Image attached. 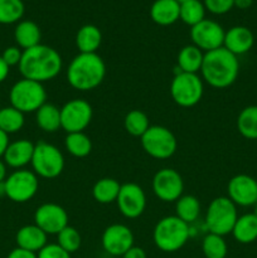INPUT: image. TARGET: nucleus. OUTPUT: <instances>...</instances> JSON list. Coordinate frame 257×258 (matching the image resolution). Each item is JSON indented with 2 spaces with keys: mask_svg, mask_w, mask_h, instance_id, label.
<instances>
[{
  "mask_svg": "<svg viewBox=\"0 0 257 258\" xmlns=\"http://www.w3.org/2000/svg\"><path fill=\"white\" fill-rule=\"evenodd\" d=\"M102 43V33L93 24H85L76 34V45L80 53H97Z\"/></svg>",
  "mask_w": 257,
  "mask_h": 258,
  "instance_id": "nucleus-25",
  "label": "nucleus"
},
{
  "mask_svg": "<svg viewBox=\"0 0 257 258\" xmlns=\"http://www.w3.org/2000/svg\"><path fill=\"white\" fill-rule=\"evenodd\" d=\"M201 203L198 198L190 194L181 196L175 202V216L190 226L201 216Z\"/></svg>",
  "mask_w": 257,
  "mask_h": 258,
  "instance_id": "nucleus-28",
  "label": "nucleus"
},
{
  "mask_svg": "<svg viewBox=\"0 0 257 258\" xmlns=\"http://www.w3.org/2000/svg\"><path fill=\"white\" fill-rule=\"evenodd\" d=\"M253 0H234V7L238 8V9H248L252 5Z\"/></svg>",
  "mask_w": 257,
  "mask_h": 258,
  "instance_id": "nucleus-44",
  "label": "nucleus"
},
{
  "mask_svg": "<svg viewBox=\"0 0 257 258\" xmlns=\"http://www.w3.org/2000/svg\"><path fill=\"white\" fill-rule=\"evenodd\" d=\"M239 73V62L237 55L232 54L224 47L204 53L201 77L211 87L222 90L236 82Z\"/></svg>",
  "mask_w": 257,
  "mask_h": 258,
  "instance_id": "nucleus-2",
  "label": "nucleus"
},
{
  "mask_svg": "<svg viewBox=\"0 0 257 258\" xmlns=\"http://www.w3.org/2000/svg\"><path fill=\"white\" fill-rule=\"evenodd\" d=\"M237 218L238 212L236 204L228 197H217L207 208L204 224L208 233L224 237L232 233Z\"/></svg>",
  "mask_w": 257,
  "mask_h": 258,
  "instance_id": "nucleus-5",
  "label": "nucleus"
},
{
  "mask_svg": "<svg viewBox=\"0 0 257 258\" xmlns=\"http://www.w3.org/2000/svg\"><path fill=\"white\" fill-rule=\"evenodd\" d=\"M180 4L176 0H155L150 8V18L155 24L168 27L179 20Z\"/></svg>",
  "mask_w": 257,
  "mask_h": 258,
  "instance_id": "nucleus-21",
  "label": "nucleus"
},
{
  "mask_svg": "<svg viewBox=\"0 0 257 258\" xmlns=\"http://www.w3.org/2000/svg\"><path fill=\"white\" fill-rule=\"evenodd\" d=\"M232 236L238 243L249 244L257 239V214L246 213L243 216H238L233 229Z\"/></svg>",
  "mask_w": 257,
  "mask_h": 258,
  "instance_id": "nucleus-24",
  "label": "nucleus"
},
{
  "mask_svg": "<svg viewBox=\"0 0 257 258\" xmlns=\"http://www.w3.org/2000/svg\"><path fill=\"white\" fill-rule=\"evenodd\" d=\"M30 165L37 176L54 179L65 170V156L57 146L45 141H39L34 145Z\"/></svg>",
  "mask_w": 257,
  "mask_h": 258,
  "instance_id": "nucleus-8",
  "label": "nucleus"
},
{
  "mask_svg": "<svg viewBox=\"0 0 257 258\" xmlns=\"http://www.w3.org/2000/svg\"><path fill=\"white\" fill-rule=\"evenodd\" d=\"M203 59L204 52H202L194 44H188L179 50L178 58H176V70L179 72L198 75V72H201Z\"/></svg>",
  "mask_w": 257,
  "mask_h": 258,
  "instance_id": "nucleus-23",
  "label": "nucleus"
},
{
  "mask_svg": "<svg viewBox=\"0 0 257 258\" xmlns=\"http://www.w3.org/2000/svg\"><path fill=\"white\" fill-rule=\"evenodd\" d=\"M92 117V106L82 98H72L60 107V127L67 134L83 133Z\"/></svg>",
  "mask_w": 257,
  "mask_h": 258,
  "instance_id": "nucleus-11",
  "label": "nucleus"
},
{
  "mask_svg": "<svg viewBox=\"0 0 257 258\" xmlns=\"http://www.w3.org/2000/svg\"><path fill=\"white\" fill-rule=\"evenodd\" d=\"M38 258H71V254L58 243H47L37 253Z\"/></svg>",
  "mask_w": 257,
  "mask_h": 258,
  "instance_id": "nucleus-38",
  "label": "nucleus"
},
{
  "mask_svg": "<svg viewBox=\"0 0 257 258\" xmlns=\"http://www.w3.org/2000/svg\"><path fill=\"white\" fill-rule=\"evenodd\" d=\"M227 197L239 207H252L257 203V180L247 174H237L229 179Z\"/></svg>",
  "mask_w": 257,
  "mask_h": 258,
  "instance_id": "nucleus-17",
  "label": "nucleus"
},
{
  "mask_svg": "<svg viewBox=\"0 0 257 258\" xmlns=\"http://www.w3.org/2000/svg\"><path fill=\"white\" fill-rule=\"evenodd\" d=\"M206 10L214 15H222L228 13L234 7V0H203Z\"/></svg>",
  "mask_w": 257,
  "mask_h": 258,
  "instance_id": "nucleus-37",
  "label": "nucleus"
},
{
  "mask_svg": "<svg viewBox=\"0 0 257 258\" xmlns=\"http://www.w3.org/2000/svg\"><path fill=\"white\" fill-rule=\"evenodd\" d=\"M9 144H10L9 135H8V134H5L3 130H0V159L4 156L5 151H7Z\"/></svg>",
  "mask_w": 257,
  "mask_h": 258,
  "instance_id": "nucleus-42",
  "label": "nucleus"
},
{
  "mask_svg": "<svg viewBox=\"0 0 257 258\" xmlns=\"http://www.w3.org/2000/svg\"><path fill=\"white\" fill-rule=\"evenodd\" d=\"M34 145L35 144L27 140V139L13 141L9 144L4 156H3L4 163L7 164V166L17 169V170L18 169H24V166L32 163Z\"/></svg>",
  "mask_w": 257,
  "mask_h": 258,
  "instance_id": "nucleus-19",
  "label": "nucleus"
},
{
  "mask_svg": "<svg viewBox=\"0 0 257 258\" xmlns=\"http://www.w3.org/2000/svg\"><path fill=\"white\" fill-rule=\"evenodd\" d=\"M151 188L156 198L165 203H171L183 196L184 180L176 170L164 168L155 173L151 181Z\"/></svg>",
  "mask_w": 257,
  "mask_h": 258,
  "instance_id": "nucleus-12",
  "label": "nucleus"
},
{
  "mask_svg": "<svg viewBox=\"0 0 257 258\" xmlns=\"http://www.w3.org/2000/svg\"><path fill=\"white\" fill-rule=\"evenodd\" d=\"M14 39L18 47L23 50L40 44L42 32L39 25L33 20H20L14 29Z\"/></svg>",
  "mask_w": 257,
  "mask_h": 258,
  "instance_id": "nucleus-22",
  "label": "nucleus"
},
{
  "mask_svg": "<svg viewBox=\"0 0 257 258\" xmlns=\"http://www.w3.org/2000/svg\"><path fill=\"white\" fill-rule=\"evenodd\" d=\"M237 130L248 140H257V106H247L237 117Z\"/></svg>",
  "mask_w": 257,
  "mask_h": 258,
  "instance_id": "nucleus-29",
  "label": "nucleus"
},
{
  "mask_svg": "<svg viewBox=\"0 0 257 258\" xmlns=\"http://www.w3.org/2000/svg\"><path fill=\"white\" fill-rule=\"evenodd\" d=\"M57 243L70 254L75 253L82 244V237L75 227L68 224L57 234Z\"/></svg>",
  "mask_w": 257,
  "mask_h": 258,
  "instance_id": "nucleus-36",
  "label": "nucleus"
},
{
  "mask_svg": "<svg viewBox=\"0 0 257 258\" xmlns=\"http://www.w3.org/2000/svg\"><path fill=\"white\" fill-rule=\"evenodd\" d=\"M150 126L148 115L141 110H131L123 118V127L126 133L135 138H141Z\"/></svg>",
  "mask_w": 257,
  "mask_h": 258,
  "instance_id": "nucleus-32",
  "label": "nucleus"
},
{
  "mask_svg": "<svg viewBox=\"0 0 257 258\" xmlns=\"http://www.w3.org/2000/svg\"><path fill=\"white\" fill-rule=\"evenodd\" d=\"M254 44V35L243 25H236L224 34L223 47L234 55H241L249 52Z\"/></svg>",
  "mask_w": 257,
  "mask_h": 258,
  "instance_id": "nucleus-18",
  "label": "nucleus"
},
{
  "mask_svg": "<svg viewBox=\"0 0 257 258\" xmlns=\"http://www.w3.org/2000/svg\"><path fill=\"white\" fill-rule=\"evenodd\" d=\"M116 204L120 213L125 218H139L146 209L145 191L136 183L121 184Z\"/></svg>",
  "mask_w": 257,
  "mask_h": 258,
  "instance_id": "nucleus-14",
  "label": "nucleus"
},
{
  "mask_svg": "<svg viewBox=\"0 0 257 258\" xmlns=\"http://www.w3.org/2000/svg\"><path fill=\"white\" fill-rule=\"evenodd\" d=\"M65 148L75 158H86L92 151V141L90 136L83 133L67 134L65 139Z\"/></svg>",
  "mask_w": 257,
  "mask_h": 258,
  "instance_id": "nucleus-30",
  "label": "nucleus"
},
{
  "mask_svg": "<svg viewBox=\"0 0 257 258\" xmlns=\"http://www.w3.org/2000/svg\"><path fill=\"white\" fill-rule=\"evenodd\" d=\"M202 251L206 258H226L228 247L224 237L208 233L202 241Z\"/></svg>",
  "mask_w": 257,
  "mask_h": 258,
  "instance_id": "nucleus-35",
  "label": "nucleus"
},
{
  "mask_svg": "<svg viewBox=\"0 0 257 258\" xmlns=\"http://www.w3.org/2000/svg\"><path fill=\"white\" fill-rule=\"evenodd\" d=\"M0 197H5V185H4V181L0 183Z\"/></svg>",
  "mask_w": 257,
  "mask_h": 258,
  "instance_id": "nucleus-46",
  "label": "nucleus"
},
{
  "mask_svg": "<svg viewBox=\"0 0 257 258\" xmlns=\"http://www.w3.org/2000/svg\"><path fill=\"white\" fill-rule=\"evenodd\" d=\"M9 71L10 67L4 62V59H3L2 55H0V83L4 82V81L7 80L8 76H9Z\"/></svg>",
  "mask_w": 257,
  "mask_h": 258,
  "instance_id": "nucleus-43",
  "label": "nucleus"
},
{
  "mask_svg": "<svg viewBox=\"0 0 257 258\" xmlns=\"http://www.w3.org/2000/svg\"><path fill=\"white\" fill-rule=\"evenodd\" d=\"M9 101L10 106L20 112H37L47 102V91L43 83L22 78L10 88Z\"/></svg>",
  "mask_w": 257,
  "mask_h": 258,
  "instance_id": "nucleus-6",
  "label": "nucleus"
},
{
  "mask_svg": "<svg viewBox=\"0 0 257 258\" xmlns=\"http://www.w3.org/2000/svg\"><path fill=\"white\" fill-rule=\"evenodd\" d=\"M254 213L257 214V203H256V206H254Z\"/></svg>",
  "mask_w": 257,
  "mask_h": 258,
  "instance_id": "nucleus-48",
  "label": "nucleus"
},
{
  "mask_svg": "<svg viewBox=\"0 0 257 258\" xmlns=\"http://www.w3.org/2000/svg\"><path fill=\"white\" fill-rule=\"evenodd\" d=\"M206 7L201 0H188L180 3V12L179 19L189 27H194L202 20L206 19Z\"/></svg>",
  "mask_w": 257,
  "mask_h": 258,
  "instance_id": "nucleus-31",
  "label": "nucleus"
},
{
  "mask_svg": "<svg viewBox=\"0 0 257 258\" xmlns=\"http://www.w3.org/2000/svg\"><path fill=\"white\" fill-rule=\"evenodd\" d=\"M141 146L149 156L158 160L171 158L178 149L175 135L165 126L153 125L140 138Z\"/></svg>",
  "mask_w": 257,
  "mask_h": 258,
  "instance_id": "nucleus-9",
  "label": "nucleus"
},
{
  "mask_svg": "<svg viewBox=\"0 0 257 258\" xmlns=\"http://www.w3.org/2000/svg\"><path fill=\"white\" fill-rule=\"evenodd\" d=\"M5 179H7V164L0 159V183L5 181Z\"/></svg>",
  "mask_w": 257,
  "mask_h": 258,
  "instance_id": "nucleus-45",
  "label": "nucleus"
},
{
  "mask_svg": "<svg viewBox=\"0 0 257 258\" xmlns=\"http://www.w3.org/2000/svg\"><path fill=\"white\" fill-rule=\"evenodd\" d=\"M122 258H148V256H146V252L141 247L133 246L123 254Z\"/></svg>",
  "mask_w": 257,
  "mask_h": 258,
  "instance_id": "nucleus-41",
  "label": "nucleus"
},
{
  "mask_svg": "<svg viewBox=\"0 0 257 258\" xmlns=\"http://www.w3.org/2000/svg\"><path fill=\"white\" fill-rule=\"evenodd\" d=\"M7 258H38V257H37V253H34V252H30V251H27V249H23V248H19V247H17V248H14L13 251H10V253L8 254Z\"/></svg>",
  "mask_w": 257,
  "mask_h": 258,
  "instance_id": "nucleus-40",
  "label": "nucleus"
},
{
  "mask_svg": "<svg viewBox=\"0 0 257 258\" xmlns=\"http://www.w3.org/2000/svg\"><path fill=\"white\" fill-rule=\"evenodd\" d=\"M47 238L48 234H45L35 224H27V226L22 227L15 236L17 246L19 248L34 252V253H38L48 243Z\"/></svg>",
  "mask_w": 257,
  "mask_h": 258,
  "instance_id": "nucleus-20",
  "label": "nucleus"
},
{
  "mask_svg": "<svg viewBox=\"0 0 257 258\" xmlns=\"http://www.w3.org/2000/svg\"><path fill=\"white\" fill-rule=\"evenodd\" d=\"M176 2L179 3V4H180V3H184V2H188V0H176Z\"/></svg>",
  "mask_w": 257,
  "mask_h": 258,
  "instance_id": "nucleus-47",
  "label": "nucleus"
},
{
  "mask_svg": "<svg viewBox=\"0 0 257 258\" xmlns=\"http://www.w3.org/2000/svg\"><path fill=\"white\" fill-rule=\"evenodd\" d=\"M35 121L40 130L44 133H57L60 127V108L53 103L45 102L39 110L35 112Z\"/></svg>",
  "mask_w": 257,
  "mask_h": 258,
  "instance_id": "nucleus-26",
  "label": "nucleus"
},
{
  "mask_svg": "<svg viewBox=\"0 0 257 258\" xmlns=\"http://www.w3.org/2000/svg\"><path fill=\"white\" fill-rule=\"evenodd\" d=\"M121 184L113 178H102L95 183L92 188V197L97 203L111 204L116 202Z\"/></svg>",
  "mask_w": 257,
  "mask_h": 258,
  "instance_id": "nucleus-27",
  "label": "nucleus"
},
{
  "mask_svg": "<svg viewBox=\"0 0 257 258\" xmlns=\"http://www.w3.org/2000/svg\"><path fill=\"white\" fill-rule=\"evenodd\" d=\"M191 236L189 224L176 216H168L161 218L155 224L153 231V241L160 251L171 253L185 246Z\"/></svg>",
  "mask_w": 257,
  "mask_h": 258,
  "instance_id": "nucleus-4",
  "label": "nucleus"
},
{
  "mask_svg": "<svg viewBox=\"0 0 257 258\" xmlns=\"http://www.w3.org/2000/svg\"><path fill=\"white\" fill-rule=\"evenodd\" d=\"M5 197L14 203L32 201L39 189V180L33 170L18 169L7 176L4 181Z\"/></svg>",
  "mask_w": 257,
  "mask_h": 258,
  "instance_id": "nucleus-10",
  "label": "nucleus"
},
{
  "mask_svg": "<svg viewBox=\"0 0 257 258\" xmlns=\"http://www.w3.org/2000/svg\"><path fill=\"white\" fill-rule=\"evenodd\" d=\"M101 243L106 253L122 257L134 246V233L125 224H111L103 231Z\"/></svg>",
  "mask_w": 257,
  "mask_h": 258,
  "instance_id": "nucleus-16",
  "label": "nucleus"
},
{
  "mask_svg": "<svg viewBox=\"0 0 257 258\" xmlns=\"http://www.w3.org/2000/svg\"><path fill=\"white\" fill-rule=\"evenodd\" d=\"M224 34L226 30L223 27L211 19L202 20L190 28L191 44L198 47L204 53L223 47Z\"/></svg>",
  "mask_w": 257,
  "mask_h": 258,
  "instance_id": "nucleus-13",
  "label": "nucleus"
},
{
  "mask_svg": "<svg viewBox=\"0 0 257 258\" xmlns=\"http://www.w3.org/2000/svg\"><path fill=\"white\" fill-rule=\"evenodd\" d=\"M204 93V82L197 73L176 71L170 83V96L174 102L184 108L193 107L201 102Z\"/></svg>",
  "mask_w": 257,
  "mask_h": 258,
  "instance_id": "nucleus-7",
  "label": "nucleus"
},
{
  "mask_svg": "<svg viewBox=\"0 0 257 258\" xmlns=\"http://www.w3.org/2000/svg\"><path fill=\"white\" fill-rule=\"evenodd\" d=\"M19 72L23 78L44 83L57 77L63 68V59L54 48L45 44H38L23 50Z\"/></svg>",
  "mask_w": 257,
  "mask_h": 258,
  "instance_id": "nucleus-1",
  "label": "nucleus"
},
{
  "mask_svg": "<svg viewBox=\"0 0 257 258\" xmlns=\"http://www.w3.org/2000/svg\"><path fill=\"white\" fill-rule=\"evenodd\" d=\"M22 55L23 50L18 45H12V47L5 48L2 58L9 67H14V66H19L20 60H22Z\"/></svg>",
  "mask_w": 257,
  "mask_h": 258,
  "instance_id": "nucleus-39",
  "label": "nucleus"
},
{
  "mask_svg": "<svg viewBox=\"0 0 257 258\" xmlns=\"http://www.w3.org/2000/svg\"><path fill=\"white\" fill-rule=\"evenodd\" d=\"M24 12L23 0H0V24L19 23Z\"/></svg>",
  "mask_w": 257,
  "mask_h": 258,
  "instance_id": "nucleus-34",
  "label": "nucleus"
},
{
  "mask_svg": "<svg viewBox=\"0 0 257 258\" xmlns=\"http://www.w3.org/2000/svg\"><path fill=\"white\" fill-rule=\"evenodd\" d=\"M106 63L97 53H78L67 68V81L75 90L92 91L106 77Z\"/></svg>",
  "mask_w": 257,
  "mask_h": 258,
  "instance_id": "nucleus-3",
  "label": "nucleus"
},
{
  "mask_svg": "<svg viewBox=\"0 0 257 258\" xmlns=\"http://www.w3.org/2000/svg\"><path fill=\"white\" fill-rule=\"evenodd\" d=\"M24 122V113L13 106L0 108V130H3L8 135L22 130Z\"/></svg>",
  "mask_w": 257,
  "mask_h": 258,
  "instance_id": "nucleus-33",
  "label": "nucleus"
},
{
  "mask_svg": "<svg viewBox=\"0 0 257 258\" xmlns=\"http://www.w3.org/2000/svg\"><path fill=\"white\" fill-rule=\"evenodd\" d=\"M34 224L48 236H57L63 228L68 226V214L59 204L44 203L35 209Z\"/></svg>",
  "mask_w": 257,
  "mask_h": 258,
  "instance_id": "nucleus-15",
  "label": "nucleus"
}]
</instances>
